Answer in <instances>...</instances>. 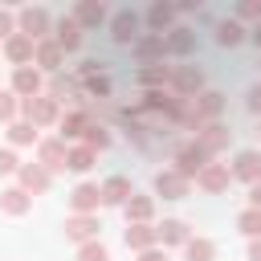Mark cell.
<instances>
[{"mask_svg":"<svg viewBox=\"0 0 261 261\" xmlns=\"http://www.w3.org/2000/svg\"><path fill=\"white\" fill-rule=\"evenodd\" d=\"M45 24H49V16H45L41 8H24V12H20V29H24V37H45Z\"/></svg>","mask_w":261,"mask_h":261,"instance_id":"obj_1","label":"cell"},{"mask_svg":"<svg viewBox=\"0 0 261 261\" xmlns=\"http://www.w3.org/2000/svg\"><path fill=\"white\" fill-rule=\"evenodd\" d=\"M135 37H139V16H135V12H118V16H114V41L126 45V41H135Z\"/></svg>","mask_w":261,"mask_h":261,"instance_id":"obj_2","label":"cell"},{"mask_svg":"<svg viewBox=\"0 0 261 261\" xmlns=\"http://www.w3.org/2000/svg\"><path fill=\"white\" fill-rule=\"evenodd\" d=\"M77 41H82V24H77L73 16H65V20L57 24V45H61V49H77Z\"/></svg>","mask_w":261,"mask_h":261,"instance_id":"obj_3","label":"cell"},{"mask_svg":"<svg viewBox=\"0 0 261 261\" xmlns=\"http://www.w3.org/2000/svg\"><path fill=\"white\" fill-rule=\"evenodd\" d=\"M216 37H220V45H237V41L245 37V29H241L237 20H220V29H216Z\"/></svg>","mask_w":261,"mask_h":261,"instance_id":"obj_4","label":"cell"},{"mask_svg":"<svg viewBox=\"0 0 261 261\" xmlns=\"http://www.w3.org/2000/svg\"><path fill=\"white\" fill-rule=\"evenodd\" d=\"M261 171V155H253V151H245L241 159H237V175H245V179H253Z\"/></svg>","mask_w":261,"mask_h":261,"instance_id":"obj_5","label":"cell"},{"mask_svg":"<svg viewBox=\"0 0 261 261\" xmlns=\"http://www.w3.org/2000/svg\"><path fill=\"white\" fill-rule=\"evenodd\" d=\"M102 16H106V12H102V4H82L73 20H77V24H102Z\"/></svg>","mask_w":261,"mask_h":261,"instance_id":"obj_6","label":"cell"},{"mask_svg":"<svg viewBox=\"0 0 261 261\" xmlns=\"http://www.w3.org/2000/svg\"><path fill=\"white\" fill-rule=\"evenodd\" d=\"M24 110H29V118H37V122H49V118H53V102H29Z\"/></svg>","mask_w":261,"mask_h":261,"instance_id":"obj_7","label":"cell"},{"mask_svg":"<svg viewBox=\"0 0 261 261\" xmlns=\"http://www.w3.org/2000/svg\"><path fill=\"white\" fill-rule=\"evenodd\" d=\"M200 163H204V151H184V155H179V171H184V175H192Z\"/></svg>","mask_w":261,"mask_h":261,"instance_id":"obj_8","label":"cell"},{"mask_svg":"<svg viewBox=\"0 0 261 261\" xmlns=\"http://www.w3.org/2000/svg\"><path fill=\"white\" fill-rule=\"evenodd\" d=\"M135 49H139L143 57H151V53H159V49H163V33H155V37H143V41H139Z\"/></svg>","mask_w":261,"mask_h":261,"instance_id":"obj_9","label":"cell"},{"mask_svg":"<svg viewBox=\"0 0 261 261\" xmlns=\"http://www.w3.org/2000/svg\"><path fill=\"white\" fill-rule=\"evenodd\" d=\"M98 196H102L98 188H77V192H73V204H77V208H90V204H98Z\"/></svg>","mask_w":261,"mask_h":261,"instance_id":"obj_10","label":"cell"},{"mask_svg":"<svg viewBox=\"0 0 261 261\" xmlns=\"http://www.w3.org/2000/svg\"><path fill=\"white\" fill-rule=\"evenodd\" d=\"M147 20H151V24H155V29H163V24H167V20H171V8H167V4H155V8H151V12H147Z\"/></svg>","mask_w":261,"mask_h":261,"instance_id":"obj_11","label":"cell"},{"mask_svg":"<svg viewBox=\"0 0 261 261\" xmlns=\"http://www.w3.org/2000/svg\"><path fill=\"white\" fill-rule=\"evenodd\" d=\"M8 57H12V61L29 57V37H12V41H8Z\"/></svg>","mask_w":261,"mask_h":261,"instance_id":"obj_12","label":"cell"},{"mask_svg":"<svg viewBox=\"0 0 261 261\" xmlns=\"http://www.w3.org/2000/svg\"><path fill=\"white\" fill-rule=\"evenodd\" d=\"M167 45H171L175 53H188V49H192V37H188V29H175V37H171Z\"/></svg>","mask_w":261,"mask_h":261,"instance_id":"obj_13","label":"cell"},{"mask_svg":"<svg viewBox=\"0 0 261 261\" xmlns=\"http://www.w3.org/2000/svg\"><path fill=\"white\" fill-rule=\"evenodd\" d=\"M16 90H20V94H33V90H37V73L20 69V73H16Z\"/></svg>","mask_w":261,"mask_h":261,"instance_id":"obj_14","label":"cell"},{"mask_svg":"<svg viewBox=\"0 0 261 261\" xmlns=\"http://www.w3.org/2000/svg\"><path fill=\"white\" fill-rule=\"evenodd\" d=\"M241 228L257 237V232H261V212H245V216H241Z\"/></svg>","mask_w":261,"mask_h":261,"instance_id":"obj_15","label":"cell"},{"mask_svg":"<svg viewBox=\"0 0 261 261\" xmlns=\"http://www.w3.org/2000/svg\"><path fill=\"white\" fill-rule=\"evenodd\" d=\"M57 57H61V45H41V61H45L49 69L57 65Z\"/></svg>","mask_w":261,"mask_h":261,"instance_id":"obj_16","label":"cell"},{"mask_svg":"<svg viewBox=\"0 0 261 261\" xmlns=\"http://www.w3.org/2000/svg\"><path fill=\"white\" fill-rule=\"evenodd\" d=\"M82 130H86V118H82V114H73V118H65V135H69V139H77Z\"/></svg>","mask_w":261,"mask_h":261,"instance_id":"obj_17","label":"cell"},{"mask_svg":"<svg viewBox=\"0 0 261 261\" xmlns=\"http://www.w3.org/2000/svg\"><path fill=\"white\" fill-rule=\"evenodd\" d=\"M102 196H106V200H122V196H126V184H122V179H110Z\"/></svg>","mask_w":261,"mask_h":261,"instance_id":"obj_18","label":"cell"},{"mask_svg":"<svg viewBox=\"0 0 261 261\" xmlns=\"http://www.w3.org/2000/svg\"><path fill=\"white\" fill-rule=\"evenodd\" d=\"M179 86H184V90H196V86H200V73H196V69H179Z\"/></svg>","mask_w":261,"mask_h":261,"instance_id":"obj_19","label":"cell"},{"mask_svg":"<svg viewBox=\"0 0 261 261\" xmlns=\"http://www.w3.org/2000/svg\"><path fill=\"white\" fill-rule=\"evenodd\" d=\"M126 241L143 249V245H151V228H135V232H126Z\"/></svg>","mask_w":261,"mask_h":261,"instance_id":"obj_20","label":"cell"},{"mask_svg":"<svg viewBox=\"0 0 261 261\" xmlns=\"http://www.w3.org/2000/svg\"><path fill=\"white\" fill-rule=\"evenodd\" d=\"M69 167L86 171V167H90V151H73V155H69Z\"/></svg>","mask_w":261,"mask_h":261,"instance_id":"obj_21","label":"cell"},{"mask_svg":"<svg viewBox=\"0 0 261 261\" xmlns=\"http://www.w3.org/2000/svg\"><path fill=\"white\" fill-rule=\"evenodd\" d=\"M82 261H106V249L102 245H90V249H82Z\"/></svg>","mask_w":261,"mask_h":261,"instance_id":"obj_22","label":"cell"},{"mask_svg":"<svg viewBox=\"0 0 261 261\" xmlns=\"http://www.w3.org/2000/svg\"><path fill=\"white\" fill-rule=\"evenodd\" d=\"M57 159H61V147H57V143H49V147H45V163H49V167H61Z\"/></svg>","mask_w":261,"mask_h":261,"instance_id":"obj_23","label":"cell"},{"mask_svg":"<svg viewBox=\"0 0 261 261\" xmlns=\"http://www.w3.org/2000/svg\"><path fill=\"white\" fill-rule=\"evenodd\" d=\"M163 237H167V241H179V237H184V224H179V220L163 224Z\"/></svg>","mask_w":261,"mask_h":261,"instance_id":"obj_24","label":"cell"},{"mask_svg":"<svg viewBox=\"0 0 261 261\" xmlns=\"http://www.w3.org/2000/svg\"><path fill=\"white\" fill-rule=\"evenodd\" d=\"M204 184H208V188H220V184H224V171H216V167L204 171Z\"/></svg>","mask_w":261,"mask_h":261,"instance_id":"obj_25","label":"cell"},{"mask_svg":"<svg viewBox=\"0 0 261 261\" xmlns=\"http://www.w3.org/2000/svg\"><path fill=\"white\" fill-rule=\"evenodd\" d=\"M159 192H179V179L175 175H159Z\"/></svg>","mask_w":261,"mask_h":261,"instance_id":"obj_26","label":"cell"},{"mask_svg":"<svg viewBox=\"0 0 261 261\" xmlns=\"http://www.w3.org/2000/svg\"><path fill=\"white\" fill-rule=\"evenodd\" d=\"M90 228H94V224H90V220H86V216H82V220H73V224H69V232H73V237H86V232H90Z\"/></svg>","mask_w":261,"mask_h":261,"instance_id":"obj_27","label":"cell"},{"mask_svg":"<svg viewBox=\"0 0 261 261\" xmlns=\"http://www.w3.org/2000/svg\"><path fill=\"white\" fill-rule=\"evenodd\" d=\"M188 253H192V261H208V253H212V249H208V245H204V241H200V245H192V249H188Z\"/></svg>","mask_w":261,"mask_h":261,"instance_id":"obj_28","label":"cell"},{"mask_svg":"<svg viewBox=\"0 0 261 261\" xmlns=\"http://www.w3.org/2000/svg\"><path fill=\"white\" fill-rule=\"evenodd\" d=\"M139 77H143V82H163V77H167V69H143Z\"/></svg>","mask_w":261,"mask_h":261,"instance_id":"obj_29","label":"cell"},{"mask_svg":"<svg viewBox=\"0 0 261 261\" xmlns=\"http://www.w3.org/2000/svg\"><path fill=\"white\" fill-rule=\"evenodd\" d=\"M24 184H33V188H45V171H24Z\"/></svg>","mask_w":261,"mask_h":261,"instance_id":"obj_30","label":"cell"},{"mask_svg":"<svg viewBox=\"0 0 261 261\" xmlns=\"http://www.w3.org/2000/svg\"><path fill=\"white\" fill-rule=\"evenodd\" d=\"M237 12H241V16H257V20H261V4H241Z\"/></svg>","mask_w":261,"mask_h":261,"instance_id":"obj_31","label":"cell"},{"mask_svg":"<svg viewBox=\"0 0 261 261\" xmlns=\"http://www.w3.org/2000/svg\"><path fill=\"white\" fill-rule=\"evenodd\" d=\"M12 139H16V143H24V139H33V130H29V126H12Z\"/></svg>","mask_w":261,"mask_h":261,"instance_id":"obj_32","label":"cell"},{"mask_svg":"<svg viewBox=\"0 0 261 261\" xmlns=\"http://www.w3.org/2000/svg\"><path fill=\"white\" fill-rule=\"evenodd\" d=\"M8 208H12V212H20V208H24V200H20V192H8Z\"/></svg>","mask_w":261,"mask_h":261,"instance_id":"obj_33","label":"cell"},{"mask_svg":"<svg viewBox=\"0 0 261 261\" xmlns=\"http://www.w3.org/2000/svg\"><path fill=\"white\" fill-rule=\"evenodd\" d=\"M12 167H16V159H12L8 151H0V171H12Z\"/></svg>","mask_w":261,"mask_h":261,"instance_id":"obj_34","label":"cell"},{"mask_svg":"<svg viewBox=\"0 0 261 261\" xmlns=\"http://www.w3.org/2000/svg\"><path fill=\"white\" fill-rule=\"evenodd\" d=\"M12 114V102H8V94H0V118H8Z\"/></svg>","mask_w":261,"mask_h":261,"instance_id":"obj_35","label":"cell"},{"mask_svg":"<svg viewBox=\"0 0 261 261\" xmlns=\"http://www.w3.org/2000/svg\"><path fill=\"white\" fill-rule=\"evenodd\" d=\"M8 29H12V16H4V12H0V37H4Z\"/></svg>","mask_w":261,"mask_h":261,"instance_id":"obj_36","label":"cell"},{"mask_svg":"<svg viewBox=\"0 0 261 261\" xmlns=\"http://www.w3.org/2000/svg\"><path fill=\"white\" fill-rule=\"evenodd\" d=\"M249 98H253V110H261V86H257V90H253Z\"/></svg>","mask_w":261,"mask_h":261,"instance_id":"obj_37","label":"cell"},{"mask_svg":"<svg viewBox=\"0 0 261 261\" xmlns=\"http://www.w3.org/2000/svg\"><path fill=\"white\" fill-rule=\"evenodd\" d=\"M253 204H257V208H261V188H257V192H253Z\"/></svg>","mask_w":261,"mask_h":261,"instance_id":"obj_38","label":"cell"},{"mask_svg":"<svg viewBox=\"0 0 261 261\" xmlns=\"http://www.w3.org/2000/svg\"><path fill=\"white\" fill-rule=\"evenodd\" d=\"M253 37H257V45H261V20H257V29H253Z\"/></svg>","mask_w":261,"mask_h":261,"instance_id":"obj_39","label":"cell"},{"mask_svg":"<svg viewBox=\"0 0 261 261\" xmlns=\"http://www.w3.org/2000/svg\"><path fill=\"white\" fill-rule=\"evenodd\" d=\"M143 261H163V257H155V253H147V257H143Z\"/></svg>","mask_w":261,"mask_h":261,"instance_id":"obj_40","label":"cell"},{"mask_svg":"<svg viewBox=\"0 0 261 261\" xmlns=\"http://www.w3.org/2000/svg\"><path fill=\"white\" fill-rule=\"evenodd\" d=\"M253 257H257V261H261V245H257V249H253Z\"/></svg>","mask_w":261,"mask_h":261,"instance_id":"obj_41","label":"cell"}]
</instances>
